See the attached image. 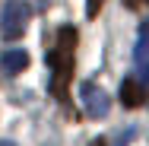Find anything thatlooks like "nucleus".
Returning a JSON list of instances; mask_svg holds the SVG:
<instances>
[{"label":"nucleus","instance_id":"obj_1","mask_svg":"<svg viewBox=\"0 0 149 146\" xmlns=\"http://www.w3.org/2000/svg\"><path fill=\"white\" fill-rule=\"evenodd\" d=\"M79 32L73 26H60L51 48H48V70H51V92L57 102H70V80H73V54H76Z\"/></svg>","mask_w":149,"mask_h":146},{"label":"nucleus","instance_id":"obj_2","mask_svg":"<svg viewBox=\"0 0 149 146\" xmlns=\"http://www.w3.org/2000/svg\"><path fill=\"white\" fill-rule=\"evenodd\" d=\"M32 19V6L26 0H6L3 10H0V35L3 38H22V32Z\"/></svg>","mask_w":149,"mask_h":146},{"label":"nucleus","instance_id":"obj_3","mask_svg":"<svg viewBox=\"0 0 149 146\" xmlns=\"http://www.w3.org/2000/svg\"><path fill=\"white\" fill-rule=\"evenodd\" d=\"M79 98H83V105H86L89 117H105L108 111H111V95H108L102 86H95L92 80L79 83Z\"/></svg>","mask_w":149,"mask_h":146},{"label":"nucleus","instance_id":"obj_4","mask_svg":"<svg viewBox=\"0 0 149 146\" xmlns=\"http://www.w3.org/2000/svg\"><path fill=\"white\" fill-rule=\"evenodd\" d=\"M149 98V89L140 83V80H133V76H127L124 83H120V102L127 105V108H140L143 102Z\"/></svg>","mask_w":149,"mask_h":146},{"label":"nucleus","instance_id":"obj_5","mask_svg":"<svg viewBox=\"0 0 149 146\" xmlns=\"http://www.w3.org/2000/svg\"><path fill=\"white\" fill-rule=\"evenodd\" d=\"M133 60H136V70L143 73V80L149 83V19L140 26V38H136V51H133Z\"/></svg>","mask_w":149,"mask_h":146},{"label":"nucleus","instance_id":"obj_6","mask_svg":"<svg viewBox=\"0 0 149 146\" xmlns=\"http://www.w3.org/2000/svg\"><path fill=\"white\" fill-rule=\"evenodd\" d=\"M26 67H29V54H26L22 48L3 51V54H0V70H3L6 76H16V73H22Z\"/></svg>","mask_w":149,"mask_h":146},{"label":"nucleus","instance_id":"obj_7","mask_svg":"<svg viewBox=\"0 0 149 146\" xmlns=\"http://www.w3.org/2000/svg\"><path fill=\"white\" fill-rule=\"evenodd\" d=\"M98 6H102V0H89V6H86V16H89V19L98 16Z\"/></svg>","mask_w":149,"mask_h":146},{"label":"nucleus","instance_id":"obj_8","mask_svg":"<svg viewBox=\"0 0 149 146\" xmlns=\"http://www.w3.org/2000/svg\"><path fill=\"white\" fill-rule=\"evenodd\" d=\"M89 146H108V143H105V140H102V137H98V140H92Z\"/></svg>","mask_w":149,"mask_h":146},{"label":"nucleus","instance_id":"obj_9","mask_svg":"<svg viewBox=\"0 0 149 146\" xmlns=\"http://www.w3.org/2000/svg\"><path fill=\"white\" fill-rule=\"evenodd\" d=\"M140 3H146V6H149V0H130V6H140Z\"/></svg>","mask_w":149,"mask_h":146},{"label":"nucleus","instance_id":"obj_10","mask_svg":"<svg viewBox=\"0 0 149 146\" xmlns=\"http://www.w3.org/2000/svg\"><path fill=\"white\" fill-rule=\"evenodd\" d=\"M0 146H16V143H13V140H0Z\"/></svg>","mask_w":149,"mask_h":146}]
</instances>
